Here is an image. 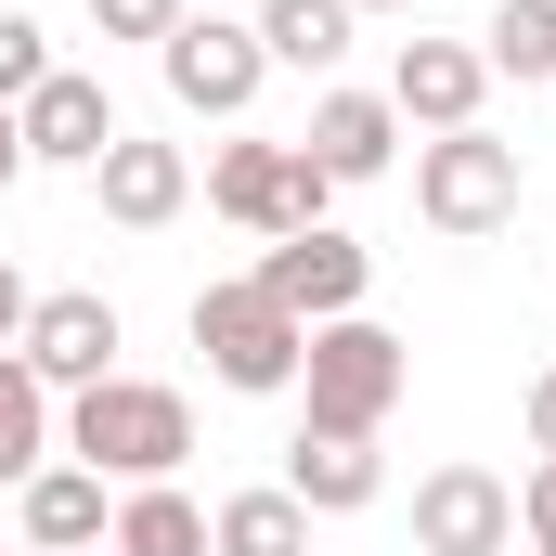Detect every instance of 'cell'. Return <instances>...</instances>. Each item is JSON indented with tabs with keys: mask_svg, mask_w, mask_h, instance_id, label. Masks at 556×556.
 I'll use <instances>...</instances> for the list:
<instances>
[{
	"mask_svg": "<svg viewBox=\"0 0 556 556\" xmlns=\"http://www.w3.org/2000/svg\"><path fill=\"white\" fill-rule=\"evenodd\" d=\"M13 130H26V168H104L117 104H104V78H91V65H52V78L13 104Z\"/></svg>",
	"mask_w": 556,
	"mask_h": 556,
	"instance_id": "cell-10",
	"label": "cell"
},
{
	"mask_svg": "<svg viewBox=\"0 0 556 556\" xmlns=\"http://www.w3.org/2000/svg\"><path fill=\"white\" fill-rule=\"evenodd\" d=\"M402 389H415V350H402L376 311L311 324V363H298V427H311V440H376V427L402 415Z\"/></svg>",
	"mask_w": 556,
	"mask_h": 556,
	"instance_id": "cell-1",
	"label": "cell"
},
{
	"mask_svg": "<svg viewBox=\"0 0 556 556\" xmlns=\"http://www.w3.org/2000/svg\"><path fill=\"white\" fill-rule=\"evenodd\" d=\"M285 492H298L311 518H363V505L389 492V453H376V440H311V427H298V453H285Z\"/></svg>",
	"mask_w": 556,
	"mask_h": 556,
	"instance_id": "cell-14",
	"label": "cell"
},
{
	"mask_svg": "<svg viewBox=\"0 0 556 556\" xmlns=\"http://www.w3.org/2000/svg\"><path fill=\"white\" fill-rule=\"evenodd\" d=\"M479 104H492V65H479V39H402V65H389V117L402 130H479Z\"/></svg>",
	"mask_w": 556,
	"mask_h": 556,
	"instance_id": "cell-9",
	"label": "cell"
},
{
	"mask_svg": "<svg viewBox=\"0 0 556 556\" xmlns=\"http://www.w3.org/2000/svg\"><path fill=\"white\" fill-rule=\"evenodd\" d=\"M415 556H518V492L492 466H427L415 479Z\"/></svg>",
	"mask_w": 556,
	"mask_h": 556,
	"instance_id": "cell-8",
	"label": "cell"
},
{
	"mask_svg": "<svg viewBox=\"0 0 556 556\" xmlns=\"http://www.w3.org/2000/svg\"><path fill=\"white\" fill-rule=\"evenodd\" d=\"M207 207L233 220V233H324V207H337V181L298 155V142H220L207 155Z\"/></svg>",
	"mask_w": 556,
	"mask_h": 556,
	"instance_id": "cell-5",
	"label": "cell"
},
{
	"mask_svg": "<svg viewBox=\"0 0 556 556\" xmlns=\"http://www.w3.org/2000/svg\"><path fill=\"white\" fill-rule=\"evenodd\" d=\"M117 350H130V324H117V298H91V285H52V298L26 311V337H13V363H26L52 402L104 389V376H117Z\"/></svg>",
	"mask_w": 556,
	"mask_h": 556,
	"instance_id": "cell-7",
	"label": "cell"
},
{
	"mask_svg": "<svg viewBox=\"0 0 556 556\" xmlns=\"http://www.w3.org/2000/svg\"><path fill=\"white\" fill-rule=\"evenodd\" d=\"M298 155L350 194V181H389V155H402V117H389V91H324L311 104V130H298Z\"/></svg>",
	"mask_w": 556,
	"mask_h": 556,
	"instance_id": "cell-13",
	"label": "cell"
},
{
	"mask_svg": "<svg viewBox=\"0 0 556 556\" xmlns=\"http://www.w3.org/2000/svg\"><path fill=\"white\" fill-rule=\"evenodd\" d=\"M518 194H531L518 142H492V130H440V142H415V220H427V233L479 247V233H505V220H518Z\"/></svg>",
	"mask_w": 556,
	"mask_h": 556,
	"instance_id": "cell-4",
	"label": "cell"
},
{
	"mask_svg": "<svg viewBox=\"0 0 556 556\" xmlns=\"http://www.w3.org/2000/svg\"><path fill=\"white\" fill-rule=\"evenodd\" d=\"M531 453H556V363L531 376Z\"/></svg>",
	"mask_w": 556,
	"mask_h": 556,
	"instance_id": "cell-25",
	"label": "cell"
},
{
	"mask_svg": "<svg viewBox=\"0 0 556 556\" xmlns=\"http://www.w3.org/2000/svg\"><path fill=\"white\" fill-rule=\"evenodd\" d=\"M26 311H39V285H26V273H13V260H0V350L26 337Z\"/></svg>",
	"mask_w": 556,
	"mask_h": 556,
	"instance_id": "cell-24",
	"label": "cell"
},
{
	"mask_svg": "<svg viewBox=\"0 0 556 556\" xmlns=\"http://www.w3.org/2000/svg\"><path fill=\"white\" fill-rule=\"evenodd\" d=\"M518 544H531V556H556V453L531 466V492H518Z\"/></svg>",
	"mask_w": 556,
	"mask_h": 556,
	"instance_id": "cell-23",
	"label": "cell"
},
{
	"mask_svg": "<svg viewBox=\"0 0 556 556\" xmlns=\"http://www.w3.org/2000/svg\"><path fill=\"white\" fill-rule=\"evenodd\" d=\"M91 194H104V220H117V233H168V220L194 207V155H181V142L117 130V142H104V168H91Z\"/></svg>",
	"mask_w": 556,
	"mask_h": 556,
	"instance_id": "cell-11",
	"label": "cell"
},
{
	"mask_svg": "<svg viewBox=\"0 0 556 556\" xmlns=\"http://www.w3.org/2000/svg\"><path fill=\"white\" fill-rule=\"evenodd\" d=\"M247 26H260V52H273V65H298V78H324V65L350 52V0H260Z\"/></svg>",
	"mask_w": 556,
	"mask_h": 556,
	"instance_id": "cell-19",
	"label": "cell"
},
{
	"mask_svg": "<svg viewBox=\"0 0 556 556\" xmlns=\"http://www.w3.org/2000/svg\"><path fill=\"white\" fill-rule=\"evenodd\" d=\"M104 544L117 556H207V505L181 479H142V492H117V531Z\"/></svg>",
	"mask_w": 556,
	"mask_h": 556,
	"instance_id": "cell-16",
	"label": "cell"
},
{
	"mask_svg": "<svg viewBox=\"0 0 556 556\" xmlns=\"http://www.w3.org/2000/svg\"><path fill=\"white\" fill-rule=\"evenodd\" d=\"M350 13H427V0H350Z\"/></svg>",
	"mask_w": 556,
	"mask_h": 556,
	"instance_id": "cell-27",
	"label": "cell"
},
{
	"mask_svg": "<svg viewBox=\"0 0 556 556\" xmlns=\"http://www.w3.org/2000/svg\"><path fill=\"white\" fill-rule=\"evenodd\" d=\"M117 531V492L91 479V466H39L26 479V544H52V556H91Z\"/></svg>",
	"mask_w": 556,
	"mask_h": 556,
	"instance_id": "cell-15",
	"label": "cell"
},
{
	"mask_svg": "<svg viewBox=\"0 0 556 556\" xmlns=\"http://www.w3.org/2000/svg\"><path fill=\"white\" fill-rule=\"evenodd\" d=\"M39 78H52V26H39V13H13V0H0V104H26V91H39Z\"/></svg>",
	"mask_w": 556,
	"mask_h": 556,
	"instance_id": "cell-21",
	"label": "cell"
},
{
	"mask_svg": "<svg viewBox=\"0 0 556 556\" xmlns=\"http://www.w3.org/2000/svg\"><path fill=\"white\" fill-rule=\"evenodd\" d=\"M26 556H52V544H26Z\"/></svg>",
	"mask_w": 556,
	"mask_h": 556,
	"instance_id": "cell-28",
	"label": "cell"
},
{
	"mask_svg": "<svg viewBox=\"0 0 556 556\" xmlns=\"http://www.w3.org/2000/svg\"><path fill=\"white\" fill-rule=\"evenodd\" d=\"M52 453H65V415H52V389H39V376H26V363L0 350V479L26 492V479H39Z\"/></svg>",
	"mask_w": 556,
	"mask_h": 556,
	"instance_id": "cell-18",
	"label": "cell"
},
{
	"mask_svg": "<svg viewBox=\"0 0 556 556\" xmlns=\"http://www.w3.org/2000/svg\"><path fill=\"white\" fill-rule=\"evenodd\" d=\"M207 556H311V505L298 492H233V505H207Z\"/></svg>",
	"mask_w": 556,
	"mask_h": 556,
	"instance_id": "cell-17",
	"label": "cell"
},
{
	"mask_svg": "<svg viewBox=\"0 0 556 556\" xmlns=\"http://www.w3.org/2000/svg\"><path fill=\"white\" fill-rule=\"evenodd\" d=\"M65 453L91 466V479H181V453H194V402L181 389H155V376H104V389H78L65 402Z\"/></svg>",
	"mask_w": 556,
	"mask_h": 556,
	"instance_id": "cell-2",
	"label": "cell"
},
{
	"mask_svg": "<svg viewBox=\"0 0 556 556\" xmlns=\"http://www.w3.org/2000/svg\"><path fill=\"white\" fill-rule=\"evenodd\" d=\"M26 181V130H13V104H0V194Z\"/></svg>",
	"mask_w": 556,
	"mask_h": 556,
	"instance_id": "cell-26",
	"label": "cell"
},
{
	"mask_svg": "<svg viewBox=\"0 0 556 556\" xmlns=\"http://www.w3.org/2000/svg\"><path fill=\"white\" fill-rule=\"evenodd\" d=\"M194 350H207V376L233 402H273V389H298V363H311V324L260 273H233V285H194Z\"/></svg>",
	"mask_w": 556,
	"mask_h": 556,
	"instance_id": "cell-3",
	"label": "cell"
},
{
	"mask_svg": "<svg viewBox=\"0 0 556 556\" xmlns=\"http://www.w3.org/2000/svg\"><path fill=\"white\" fill-rule=\"evenodd\" d=\"M260 285H273L298 324H337V311H363V285H376V260L324 220V233H273V260H260Z\"/></svg>",
	"mask_w": 556,
	"mask_h": 556,
	"instance_id": "cell-12",
	"label": "cell"
},
{
	"mask_svg": "<svg viewBox=\"0 0 556 556\" xmlns=\"http://www.w3.org/2000/svg\"><path fill=\"white\" fill-rule=\"evenodd\" d=\"M0 556H13V544H0Z\"/></svg>",
	"mask_w": 556,
	"mask_h": 556,
	"instance_id": "cell-29",
	"label": "cell"
},
{
	"mask_svg": "<svg viewBox=\"0 0 556 556\" xmlns=\"http://www.w3.org/2000/svg\"><path fill=\"white\" fill-rule=\"evenodd\" d=\"M479 65L492 78H556V0H492V26H479Z\"/></svg>",
	"mask_w": 556,
	"mask_h": 556,
	"instance_id": "cell-20",
	"label": "cell"
},
{
	"mask_svg": "<svg viewBox=\"0 0 556 556\" xmlns=\"http://www.w3.org/2000/svg\"><path fill=\"white\" fill-rule=\"evenodd\" d=\"M181 13H194V0H91V26H104V39H168Z\"/></svg>",
	"mask_w": 556,
	"mask_h": 556,
	"instance_id": "cell-22",
	"label": "cell"
},
{
	"mask_svg": "<svg viewBox=\"0 0 556 556\" xmlns=\"http://www.w3.org/2000/svg\"><path fill=\"white\" fill-rule=\"evenodd\" d=\"M155 78H168L181 117H247L260 78H273V52H260V26H233V13H181V26L155 39Z\"/></svg>",
	"mask_w": 556,
	"mask_h": 556,
	"instance_id": "cell-6",
	"label": "cell"
}]
</instances>
